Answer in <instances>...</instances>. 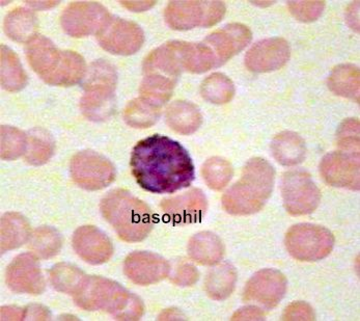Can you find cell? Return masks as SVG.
<instances>
[{"instance_id": "47", "label": "cell", "mask_w": 360, "mask_h": 321, "mask_svg": "<svg viewBox=\"0 0 360 321\" xmlns=\"http://www.w3.org/2000/svg\"><path fill=\"white\" fill-rule=\"evenodd\" d=\"M28 4H30V6H34V8H36L37 10H43V8H51V6H56V4H58V2L56 1H43V2H28Z\"/></svg>"}, {"instance_id": "26", "label": "cell", "mask_w": 360, "mask_h": 321, "mask_svg": "<svg viewBox=\"0 0 360 321\" xmlns=\"http://www.w3.org/2000/svg\"><path fill=\"white\" fill-rule=\"evenodd\" d=\"M26 218L19 213H6L1 218V252L14 250L25 244L30 237Z\"/></svg>"}, {"instance_id": "4", "label": "cell", "mask_w": 360, "mask_h": 321, "mask_svg": "<svg viewBox=\"0 0 360 321\" xmlns=\"http://www.w3.org/2000/svg\"><path fill=\"white\" fill-rule=\"evenodd\" d=\"M74 296V301L86 311H105L119 320H139L145 306L139 296L124 289L120 284L101 277H87Z\"/></svg>"}, {"instance_id": "21", "label": "cell", "mask_w": 360, "mask_h": 321, "mask_svg": "<svg viewBox=\"0 0 360 321\" xmlns=\"http://www.w3.org/2000/svg\"><path fill=\"white\" fill-rule=\"evenodd\" d=\"M183 70L180 41L160 46L150 52L143 63V73L156 74L176 82Z\"/></svg>"}, {"instance_id": "16", "label": "cell", "mask_w": 360, "mask_h": 321, "mask_svg": "<svg viewBox=\"0 0 360 321\" xmlns=\"http://www.w3.org/2000/svg\"><path fill=\"white\" fill-rule=\"evenodd\" d=\"M252 32L248 26L233 23L213 32L202 43L210 48L219 67L242 51L252 41Z\"/></svg>"}, {"instance_id": "33", "label": "cell", "mask_w": 360, "mask_h": 321, "mask_svg": "<svg viewBox=\"0 0 360 321\" xmlns=\"http://www.w3.org/2000/svg\"><path fill=\"white\" fill-rule=\"evenodd\" d=\"M62 236L50 227H41L30 237V248L34 256L48 259L58 254L62 248Z\"/></svg>"}, {"instance_id": "2", "label": "cell", "mask_w": 360, "mask_h": 321, "mask_svg": "<svg viewBox=\"0 0 360 321\" xmlns=\"http://www.w3.org/2000/svg\"><path fill=\"white\" fill-rule=\"evenodd\" d=\"M25 51L32 70L51 86H73L82 82L86 73V65L82 56L70 50L58 49L40 34L27 43Z\"/></svg>"}, {"instance_id": "18", "label": "cell", "mask_w": 360, "mask_h": 321, "mask_svg": "<svg viewBox=\"0 0 360 321\" xmlns=\"http://www.w3.org/2000/svg\"><path fill=\"white\" fill-rule=\"evenodd\" d=\"M290 58L289 43L281 38L267 39L255 44L245 56V65L257 73L281 69Z\"/></svg>"}, {"instance_id": "12", "label": "cell", "mask_w": 360, "mask_h": 321, "mask_svg": "<svg viewBox=\"0 0 360 321\" xmlns=\"http://www.w3.org/2000/svg\"><path fill=\"white\" fill-rule=\"evenodd\" d=\"M96 36L102 48L117 56L134 54L145 42V34L136 23L112 16Z\"/></svg>"}, {"instance_id": "14", "label": "cell", "mask_w": 360, "mask_h": 321, "mask_svg": "<svg viewBox=\"0 0 360 321\" xmlns=\"http://www.w3.org/2000/svg\"><path fill=\"white\" fill-rule=\"evenodd\" d=\"M287 291V279L276 270H262L246 284L244 300L268 309L276 307Z\"/></svg>"}, {"instance_id": "5", "label": "cell", "mask_w": 360, "mask_h": 321, "mask_svg": "<svg viewBox=\"0 0 360 321\" xmlns=\"http://www.w3.org/2000/svg\"><path fill=\"white\" fill-rule=\"evenodd\" d=\"M101 211L125 241H141L152 230L153 214L148 205L124 189L107 194L102 200Z\"/></svg>"}, {"instance_id": "11", "label": "cell", "mask_w": 360, "mask_h": 321, "mask_svg": "<svg viewBox=\"0 0 360 321\" xmlns=\"http://www.w3.org/2000/svg\"><path fill=\"white\" fill-rule=\"evenodd\" d=\"M111 15L98 2H72L62 15V26L69 36L82 38L97 34Z\"/></svg>"}, {"instance_id": "28", "label": "cell", "mask_w": 360, "mask_h": 321, "mask_svg": "<svg viewBox=\"0 0 360 321\" xmlns=\"http://www.w3.org/2000/svg\"><path fill=\"white\" fill-rule=\"evenodd\" d=\"M237 272L231 264L224 263L209 272L205 282V289L210 298L216 301L228 298L235 289Z\"/></svg>"}, {"instance_id": "19", "label": "cell", "mask_w": 360, "mask_h": 321, "mask_svg": "<svg viewBox=\"0 0 360 321\" xmlns=\"http://www.w3.org/2000/svg\"><path fill=\"white\" fill-rule=\"evenodd\" d=\"M73 248L78 256L94 265L103 264L113 254V246L109 238L93 226L80 227L73 235Z\"/></svg>"}, {"instance_id": "22", "label": "cell", "mask_w": 360, "mask_h": 321, "mask_svg": "<svg viewBox=\"0 0 360 321\" xmlns=\"http://www.w3.org/2000/svg\"><path fill=\"white\" fill-rule=\"evenodd\" d=\"M188 254L192 260L202 265H215L224 257V244L213 233L200 232L189 241Z\"/></svg>"}, {"instance_id": "7", "label": "cell", "mask_w": 360, "mask_h": 321, "mask_svg": "<svg viewBox=\"0 0 360 321\" xmlns=\"http://www.w3.org/2000/svg\"><path fill=\"white\" fill-rule=\"evenodd\" d=\"M333 246V233L317 225H296L285 236L288 252L299 261L313 262L323 259L330 254Z\"/></svg>"}, {"instance_id": "43", "label": "cell", "mask_w": 360, "mask_h": 321, "mask_svg": "<svg viewBox=\"0 0 360 321\" xmlns=\"http://www.w3.org/2000/svg\"><path fill=\"white\" fill-rule=\"evenodd\" d=\"M50 318L49 310L40 305H30L24 309V320H48Z\"/></svg>"}, {"instance_id": "46", "label": "cell", "mask_w": 360, "mask_h": 321, "mask_svg": "<svg viewBox=\"0 0 360 321\" xmlns=\"http://www.w3.org/2000/svg\"><path fill=\"white\" fill-rule=\"evenodd\" d=\"M159 320H185V316L176 309H167L159 316Z\"/></svg>"}, {"instance_id": "24", "label": "cell", "mask_w": 360, "mask_h": 321, "mask_svg": "<svg viewBox=\"0 0 360 321\" xmlns=\"http://www.w3.org/2000/svg\"><path fill=\"white\" fill-rule=\"evenodd\" d=\"M167 120L172 130L188 135L200 128L202 118L198 107L191 102L176 101L167 108Z\"/></svg>"}, {"instance_id": "38", "label": "cell", "mask_w": 360, "mask_h": 321, "mask_svg": "<svg viewBox=\"0 0 360 321\" xmlns=\"http://www.w3.org/2000/svg\"><path fill=\"white\" fill-rule=\"evenodd\" d=\"M338 146L342 152L359 157V121L348 119L342 122L338 131Z\"/></svg>"}, {"instance_id": "6", "label": "cell", "mask_w": 360, "mask_h": 321, "mask_svg": "<svg viewBox=\"0 0 360 321\" xmlns=\"http://www.w3.org/2000/svg\"><path fill=\"white\" fill-rule=\"evenodd\" d=\"M84 82V95L80 107L87 119L103 121L112 111L117 86L115 68L105 61H97L86 70Z\"/></svg>"}, {"instance_id": "3", "label": "cell", "mask_w": 360, "mask_h": 321, "mask_svg": "<svg viewBox=\"0 0 360 321\" xmlns=\"http://www.w3.org/2000/svg\"><path fill=\"white\" fill-rule=\"evenodd\" d=\"M276 171L265 159H250L241 179L222 198L224 210L235 215L257 213L263 208L274 191Z\"/></svg>"}, {"instance_id": "15", "label": "cell", "mask_w": 360, "mask_h": 321, "mask_svg": "<svg viewBox=\"0 0 360 321\" xmlns=\"http://www.w3.org/2000/svg\"><path fill=\"white\" fill-rule=\"evenodd\" d=\"M321 175L328 184L342 189H359V157L348 153L333 152L322 159Z\"/></svg>"}, {"instance_id": "34", "label": "cell", "mask_w": 360, "mask_h": 321, "mask_svg": "<svg viewBox=\"0 0 360 321\" xmlns=\"http://www.w3.org/2000/svg\"><path fill=\"white\" fill-rule=\"evenodd\" d=\"M204 99L214 104H226L233 99L235 87L232 80L221 73H214L204 80L200 87Z\"/></svg>"}, {"instance_id": "25", "label": "cell", "mask_w": 360, "mask_h": 321, "mask_svg": "<svg viewBox=\"0 0 360 321\" xmlns=\"http://www.w3.org/2000/svg\"><path fill=\"white\" fill-rule=\"evenodd\" d=\"M4 30L12 40L28 43L37 36L38 20L36 15L26 8H16L6 17Z\"/></svg>"}, {"instance_id": "8", "label": "cell", "mask_w": 360, "mask_h": 321, "mask_svg": "<svg viewBox=\"0 0 360 321\" xmlns=\"http://www.w3.org/2000/svg\"><path fill=\"white\" fill-rule=\"evenodd\" d=\"M226 6L221 1H172L165 8V20L176 30L211 27L224 18Z\"/></svg>"}, {"instance_id": "35", "label": "cell", "mask_w": 360, "mask_h": 321, "mask_svg": "<svg viewBox=\"0 0 360 321\" xmlns=\"http://www.w3.org/2000/svg\"><path fill=\"white\" fill-rule=\"evenodd\" d=\"M176 82V80L156 75V74H145V77L141 82V93L143 97L147 98L159 106H162L163 103L169 101Z\"/></svg>"}, {"instance_id": "17", "label": "cell", "mask_w": 360, "mask_h": 321, "mask_svg": "<svg viewBox=\"0 0 360 321\" xmlns=\"http://www.w3.org/2000/svg\"><path fill=\"white\" fill-rule=\"evenodd\" d=\"M126 276L139 285L158 283L169 274V264L165 258L148 252H134L124 264Z\"/></svg>"}, {"instance_id": "1", "label": "cell", "mask_w": 360, "mask_h": 321, "mask_svg": "<svg viewBox=\"0 0 360 321\" xmlns=\"http://www.w3.org/2000/svg\"><path fill=\"white\" fill-rule=\"evenodd\" d=\"M131 168L137 183L154 194H172L188 187L195 176L188 152L178 141L159 134L135 146Z\"/></svg>"}, {"instance_id": "42", "label": "cell", "mask_w": 360, "mask_h": 321, "mask_svg": "<svg viewBox=\"0 0 360 321\" xmlns=\"http://www.w3.org/2000/svg\"><path fill=\"white\" fill-rule=\"evenodd\" d=\"M265 313L257 307H245L233 314L232 320H263Z\"/></svg>"}, {"instance_id": "39", "label": "cell", "mask_w": 360, "mask_h": 321, "mask_svg": "<svg viewBox=\"0 0 360 321\" xmlns=\"http://www.w3.org/2000/svg\"><path fill=\"white\" fill-rule=\"evenodd\" d=\"M324 1H290L289 8L296 19L302 22L317 20L324 10Z\"/></svg>"}, {"instance_id": "32", "label": "cell", "mask_w": 360, "mask_h": 321, "mask_svg": "<svg viewBox=\"0 0 360 321\" xmlns=\"http://www.w3.org/2000/svg\"><path fill=\"white\" fill-rule=\"evenodd\" d=\"M54 145L51 137L43 129H34L27 135L25 160L30 165H41L47 163L53 154Z\"/></svg>"}, {"instance_id": "40", "label": "cell", "mask_w": 360, "mask_h": 321, "mask_svg": "<svg viewBox=\"0 0 360 321\" xmlns=\"http://www.w3.org/2000/svg\"><path fill=\"white\" fill-rule=\"evenodd\" d=\"M283 320H315L313 308L303 301L291 303L283 316Z\"/></svg>"}, {"instance_id": "44", "label": "cell", "mask_w": 360, "mask_h": 321, "mask_svg": "<svg viewBox=\"0 0 360 321\" xmlns=\"http://www.w3.org/2000/svg\"><path fill=\"white\" fill-rule=\"evenodd\" d=\"M24 310L15 307L1 308V320H23Z\"/></svg>"}, {"instance_id": "27", "label": "cell", "mask_w": 360, "mask_h": 321, "mask_svg": "<svg viewBox=\"0 0 360 321\" xmlns=\"http://www.w3.org/2000/svg\"><path fill=\"white\" fill-rule=\"evenodd\" d=\"M329 89L342 97L359 102V69L354 65H340L329 77Z\"/></svg>"}, {"instance_id": "45", "label": "cell", "mask_w": 360, "mask_h": 321, "mask_svg": "<svg viewBox=\"0 0 360 321\" xmlns=\"http://www.w3.org/2000/svg\"><path fill=\"white\" fill-rule=\"evenodd\" d=\"M155 4H156L155 1H122V4L125 8L130 11H134V12H143V11L152 8Z\"/></svg>"}, {"instance_id": "23", "label": "cell", "mask_w": 360, "mask_h": 321, "mask_svg": "<svg viewBox=\"0 0 360 321\" xmlns=\"http://www.w3.org/2000/svg\"><path fill=\"white\" fill-rule=\"evenodd\" d=\"M271 148L276 160L288 167L302 163L307 155L304 141L298 134L290 131L276 135Z\"/></svg>"}, {"instance_id": "31", "label": "cell", "mask_w": 360, "mask_h": 321, "mask_svg": "<svg viewBox=\"0 0 360 321\" xmlns=\"http://www.w3.org/2000/svg\"><path fill=\"white\" fill-rule=\"evenodd\" d=\"M86 276L76 266L58 263L50 270V282L58 291L75 296Z\"/></svg>"}, {"instance_id": "20", "label": "cell", "mask_w": 360, "mask_h": 321, "mask_svg": "<svg viewBox=\"0 0 360 321\" xmlns=\"http://www.w3.org/2000/svg\"><path fill=\"white\" fill-rule=\"evenodd\" d=\"M163 211L174 222L191 224L202 218L207 210V199L200 189L167 199L161 204Z\"/></svg>"}, {"instance_id": "30", "label": "cell", "mask_w": 360, "mask_h": 321, "mask_svg": "<svg viewBox=\"0 0 360 321\" xmlns=\"http://www.w3.org/2000/svg\"><path fill=\"white\" fill-rule=\"evenodd\" d=\"M1 58V86L6 91H20L27 82V76L17 54L6 46L0 48Z\"/></svg>"}, {"instance_id": "36", "label": "cell", "mask_w": 360, "mask_h": 321, "mask_svg": "<svg viewBox=\"0 0 360 321\" xmlns=\"http://www.w3.org/2000/svg\"><path fill=\"white\" fill-rule=\"evenodd\" d=\"M205 182L215 191L226 187L233 177V168L226 159L213 157L206 161L202 170Z\"/></svg>"}, {"instance_id": "41", "label": "cell", "mask_w": 360, "mask_h": 321, "mask_svg": "<svg viewBox=\"0 0 360 321\" xmlns=\"http://www.w3.org/2000/svg\"><path fill=\"white\" fill-rule=\"evenodd\" d=\"M198 279V272L196 268L191 264L183 263L176 268L172 281L176 285L187 287V286H192L195 284Z\"/></svg>"}, {"instance_id": "29", "label": "cell", "mask_w": 360, "mask_h": 321, "mask_svg": "<svg viewBox=\"0 0 360 321\" xmlns=\"http://www.w3.org/2000/svg\"><path fill=\"white\" fill-rule=\"evenodd\" d=\"M161 106L141 97L129 102L124 111V119L133 128H148L160 117Z\"/></svg>"}, {"instance_id": "10", "label": "cell", "mask_w": 360, "mask_h": 321, "mask_svg": "<svg viewBox=\"0 0 360 321\" xmlns=\"http://www.w3.org/2000/svg\"><path fill=\"white\" fill-rule=\"evenodd\" d=\"M281 193L285 209L293 215L314 213L320 204L321 193L317 185L303 171L287 172L283 176Z\"/></svg>"}, {"instance_id": "9", "label": "cell", "mask_w": 360, "mask_h": 321, "mask_svg": "<svg viewBox=\"0 0 360 321\" xmlns=\"http://www.w3.org/2000/svg\"><path fill=\"white\" fill-rule=\"evenodd\" d=\"M74 182L87 191H99L113 182L115 170L112 163L94 151L77 153L71 161Z\"/></svg>"}, {"instance_id": "13", "label": "cell", "mask_w": 360, "mask_h": 321, "mask_svg": "<svg viewBox=\"0 0 360 321\" xmlns=\"http://www.w3.org/2000/svg\"><path fill=\"white\" fill-rule=\"evenodd\" d=\"M6 284L16 294L39 296L45 290V279L34 254H21L6 270Z\"/></svg>"}, {"instance_id": "37", "label": "cell", "mask_w": 360, "mask_h": 321, "mask_svg": "<svg viewBox=\"0 0 360 321\" xmlns=\"http://www.w3.org/2000/svg\"><path fill=\"white\" fill-rule=\"evenodd\" d=\"M27 137L19 129L2 126L1 158L14 160L25 153Z\"/></svg>"}]
</instances>
